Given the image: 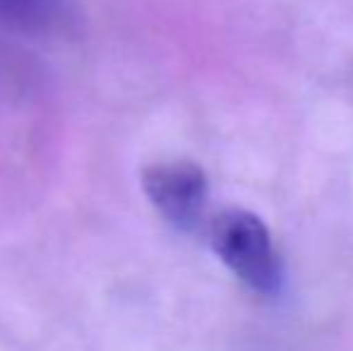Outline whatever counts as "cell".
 <instances>
[{"instance_id": "cell-1", "label": "cell", "mask_w": 353, "mask_h": 351, "mask_svg": "<svg viewBox=\"0 0 353 351\" xmlns=\"http://www.w3.org/2000/svg\"><path fill=\"white\" fill-rule=\"evenodd\" d=\"M212 248L223 265L250 289L272 294L279 286V258L267 224L248 210L216 214L210 229Z\"/></svg>"}, {"instance_id": "cell-3", "label": "cell", "mask_w": 353, "mask_h": 351, "mask_svg": "<svg viewBox=\"0 0 353 351\" xmlns=\"http://www.w3.org/2000/svg\"><path fill=\"white\" fill-rule=\"evenodd\" d=\"M0 17L27 29L56 27L68 17L65 0H0Z\"/></svg>"}, {"instance_id": "cell-2", "label": "cell", "mask_w": 353, "mask_h": 351, "mask_svg": "<svg viewBox=\"0 0 353 351\" xmlns=\"http://www.w3.org/2000/svg\"><path fill=\"white\" fill-rule=\"evenodd\" d=\"M142 190L154 210L176 229L190 231L200 224L207 202V178L185 159L159 161L142 171Z\"/></svg>"}]
</instances>
